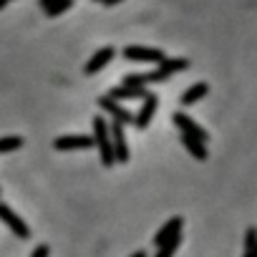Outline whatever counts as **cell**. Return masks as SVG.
<instances>
[{"instance_id": "cell-1", "label": "cell", "mask_w": 257, "mask_h": 257, "mask_svg": "<svg viewBox=\"0 0 257 257\" xmlns=\"http://www.w3.org/2000/svg\"><path fill=\"white\" fill-rule=\"evenodd\" d=\"M93 126V147H98V157H101V164L103 167H113L116 159H113V149H111V137H108V121L103 116H93L91 121Z\"/></svg>"}, {"instance_id": "cell-2", "label": "cell", "mask_w": 257, "mask_h": 257, "mask_svg": "<svg viewBox=\"0 0 257 257\" xmlns=\"http://www.w3.org/2000/svg\"><path fill=\"white\" fill-rule=\"evenodd\" d=\"M172 123L179 128L184 137H192V139H197V142H202V144L209 142V134L204 132V128H202L189 113H184V111H174V113H172Z\"/></svg>"}, {"instance_id": "cell-3", "label": "cell", "mask_w": 257, "mask_h": 257, "mask_svg": "<svg viewBox=\"0 0 257 257\" xmlns=\"http://www.w3.org/2000/svg\"><path fill=\"white\" fill-rule=\"evenodd\" d=\"M121 56L126 61H137V63H162L167 58L162 48H149V46H126Z\"/></svg>"}, {"instance_id": "cell-4", "label": "cell", "mask_w": 257, "mask_h": 257, "mask_svg": "<svg viewBox=\"0 0 257 257\" xmlns=\"http://www.w3.org/2000/svg\"><path fill=\"white\" fill-rule=\"evenodd\" d=\"M108 137H111V149H113V159L118 164L128 162V144H126V134H123V123L111 121L108 123Z\"/></svg>"}, {"instance_id": "cell-5", "label": "cell", "mask_w": 257, "mask_h": 257, "mask_svg": "<svg viewBox=\"0 0 257 257\" xmlns=\"http://www.w3.org/2000/svg\"><path fill=\"white\" fill-rule=\"evenodd\" d=\"M157 108H159V96H154V93H144V98H142V108L134 113V126L139 128V132H144V128L152 123V118L157 116Z\"/></svg>"}, {"instance_id": "cell-6", "label": "cell", "mask_w": 257, "mask_h": 257, "mask_svg": "<svg viewBox=\"0 0 257 257\" xmlns=\"http://www.w3.org/2000/svg\"><path fill=\"white\" fill-rule=\"evenodd\" d=\"M0 219L8 224V229H11L16 237H21V239H28V237H31V227H28L8 204H3V202H0Z\"/></svg>"}, {"instance_id": "cell-7", "label": "cell", "mask_w": 257, "mask_h": 257, "mask_svg": "<svg viewBox=\"0 0 257 257\" xmlns=\"http://www.w3.org/2000/svg\"><path fill=\"white\" fill-rule=\"evenodd\" d=\"M98 106H101V111H106L113 121H118V123H123V126L134 121V113H132V111H126L118 101H113V98H108V96H101V98H98Z\"/></svg>"}, {"instance_id": "cell-8", "label": "cell", "mask_w": 257, "mask_h": 257, "mask_svg": "<svg viewBox=\"0 0 257 257\" xmlns=\"http://www.w3.org/2000/svg\"><path fill=\"white\" fill-rule=\"evenodd\" d=\"M116 56V48L113 46H103V48H98L91 58H88V63L83 66V73L86 76H93V73H98L101 68H106L108 63H111V58Z\"/></svg>"}, {"instance_id": "cell-9", "label": "cell", "mask_w": 257, "mask_h": 257, "mask_svg": "<svg viewBox=\"0 0 257 257\" xmlns=\"http://www.w3.org/2000/svg\"><path fill=\"white\" fill-rule=\"evenodd\" d=\"M53 147L58 152H73V149H91L93 147V139L86 137V134H68V137H58L53 142Z\"/></svg>"}, {"instance_id": "cell-10", "label": "cell", "mask_w": 257, "mask_h": 257, "mask_svg": "<svg viewBox=\"0 0 257 257\" xmlns=\"http://www.w3.org/2000/svg\"><path fill=\"white\" fill-rule=\"evenodd\" d=\"M182 224H184V219H182L179 214L172 217V219H169V222L154 234V247H159V244H164L167 239H172L174 234H179V232H182Z\"/></svg>"}, {"instance_id": "cell-11", "label": "cell", "mask_w": 257, "mask_h": 257, "mask_svg": "<svg viewBox=\"0 0 257 257\" xmlns=\"http://www.w3.org/2000/svg\"><path fill=\"white\" fill-rule=\"evenodd\" d=\"M144 93H147V88H132V86H113L106 96L108 98H113V101H134V98H144Z\"/></svg>"}, {"instance_id": "cell-12", "label": "cell", "mask_w": 257, "mask_h": 257, "mask_svg": "<svg viewBox=\"0 0 257 257\" xmlns=\"http://www.w3.org/2000/svg\"><path fill=\"white\" fill-rule=\"evenodd\" d=\"M207 91H209V86H207L204 81H197L194 86H189V88L182 93V106H192V103H197L199 98L207 96Z\"/></svg>"}, {"instance_id": "cell-13", "label": "cell", "mask_w": 257, "mask_h": 257, "mask_svg": "<svg viewBox=\"0 0 257 257\" xmlns=\"http://www.w3.org/2000/svg\"><path fill=\"white\" fill-rule=\"evenodd\" d=\"M187 68H189V61H187V58H164V61L159 63V71H162L167 78H172L174 73L187 71Z\"/></svg>"}, {"instance_id": "cell-14", "label": "cell", "mask_w": 257, "mask_h": 257, "mask_svg": "<svg viewBox=\"0 0 257 257\" xmlns=\"http://www.w3.org/2000/svg\"><path fill=\"white\" fill-rule=\"evenodd\" d=\"M182 144H184V149L197 159V162H204L209 154H207V144H202V142H197V139H192V137H184L182 134Z\"/></svg>"}, {"instance_id": "cell-15", "label": "cell", "mask_w": 257, "mask_h": 257, "mask_svg": "<svg viewBox=\"0 0 257 257\" xmlns=\"http://www.w3.org/2000/svg\"><path fill=\"white\" fill-rule=\"evenodd\" d=\"M179 244H182V232H179V234H174L172 239H167L164 244H159L154 257H174V252H177V247H179Z\"/></svg>"}, {"instance_id": "cell-16", "label": "cell", "mask_w": 257, "mask_h": 257, "mask_svg": "<svg viewBox=\"0 0 257 257\" xmlns=\"http://www.w3.org/2000/svg\"><path fill=\"white\" fill-rule=\"evenodd\" d=\"M23 147V137H0V154H11Z\"/></svg>"}, {"instance_id": "cell-17", "label": "cell", "mask_w": 257, "mask_h": 257, "mask_svg": "<svg viewBox=\"0 0 257 257\" xmlns=\"http://www.w3.org/2000/svg\"><path fill=\"white\" fill-rule=\"evenodd\" d=\"M71 6H73V0H56V3L46 11V16H48V18H58V16H63Z\"/></svg>"}, {"instance_id": "cell-18", "label": "cell", "mask_w": 257, "mask_h": 257, "mask_svg": "<svg viewBox=\"0 0 257 257\" xmlns=\"http://www.w3.org/2000/svg\"><path fill=\"white\" fill-rule=\"evenodd\" d=\"M48 254H51L48 244H38V247L33 249V254H31V257H48Z\"/></svg>"}, {"instance_id": "cell-19", "label": "cell", "mask_w": 257, "mask_h": 257, "mask_svg": "<svg viewBox=\"0 0 257 257\" xmlns=\"http://www.w3.org/2000/svg\"><path fill=\"white\" fill-rule=\"evenodd\" d=\"M53 3H56V0H41V8H43V11H48Z\"/></svg>"}, {"instance_id": "cell-20", "label": "cell", "mask_w": 257, "mask_h": 257, "mask_svg": "<svg viewBox=\"0 0 257 257\" xmlns=\"http://www.w3.org/2000/svg\"><path fill=\"white\" fill-rule=\"evenodd\" d=\"M244 257H257V249H244Z\"/></svg>"}, {"instance_id": "cell-21", "label": "cell", "mask_w": 257, "mask_h": 257, "mask_svg": "<svg viewBox=\"0 0 257 257\" xmlns=\"http://www.w3.org/2000/svg\"><path fill=\"white\" fill-rule=\"evenodd\" d=\"M116 3H121V0H103V6H108V8H111V6H116Z\"/></svg>"}, {"instance_id": "cell-22", "label": "cell", "mask_w": 257, "mask_h": 257, "mask_svg": "<svg viewBox=\"0 0 257 257\" xmlns=\"http://www.w3.org/2000/svg\"><path fill=\"white\" fill-rule=\"evenodd\" d=\"M132 257H147V252H144V249H139V252H134Z\"/></svg>"}, {"instance_id": "cell-23", "label": "cell", "mask_w": 257, "mask_h": 257, "mask_svg": "<svg viewBox=\"0 0 257 257\" xmlns=\"http://www.w3.org/2000/svg\"><path fill=\"white\" fill-rule=\"evenodd\" d=\"M8 3H13V0H0V11H3V8H6Z\"/></svg>"}, {"instance_id": "cell-24", "label": "cell", "mask_w": 257, "mask_h": 257, "mask_svg": "<svg viewBox=\"0 0 257 257\" xmlns=\"http://www.w3.org/2000/svg\"><path fill=\"white\" fill-rule=\"evenodd\" d=\"M98 3H103V0H98Z\"/></svg>"}]
</instances>
